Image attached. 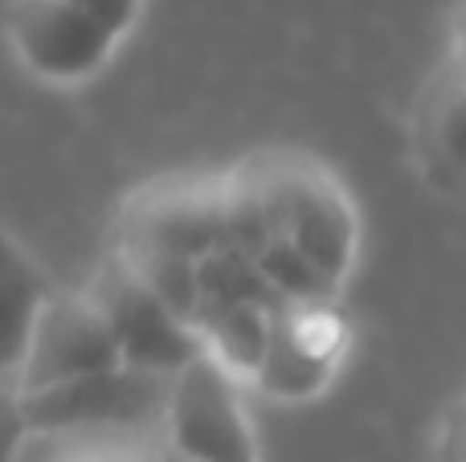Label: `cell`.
I'll use <instances>...</instances> for the list:
<instances>
[{
    "mask_svg": "<svg viewBox=\"0 0 466 462\" xmlns=\"http://www.w3.org/2000/svg\"><path fill=\"white\" fill-rule=\"evenodd\" d=\"M270 234L287 237L331 283L348 275L356 254V217L344 188L323 164L299 152H262L238 168Z\"/></svg>",
    "mask_w": 466,
    "mask_h": 462,
    "instance_id": "1",
    "label": "cell"
},
{
    "mask_svg": "<svg viewBox=\"0 0 466 462\" xmlns=\"http://www.w3.org/2000/svg\"><path fill=\"white\" fill-rule=\"evenodd\" d=\"M95 311L111 327V340L119 348V360L144 373L177 377L185 365H193L205 352V340L188 324H180L168 307L152 295V286L127 266L123 254L103 262L95 283L86 286Z\"/></svg>",
    "mask_w": 466,
    "mask_h": 462,
    "instance_id": "2",
    "label": "cell"
},
{
    "mask_svg": "<svg viewBox=\"0 0 466 462\" xmlns=\"http://www.w3.org/2000/svg\"><path fill=\"white\" fill-rule=\"evenodd\" d=\"M213 250H229L226 180H164L144 188L123 213V258L197 262Z\"/></svg>",
    "mask_w": 466,
    "mask_h": 462,
    "instance_id": "3",
    "label": "cell"
},
{
    "mask_svg": "<svg viewBox=\"0 0 466 462\" xmlns=\"http://www.w3.org/2000/svg\"><path fill=\"white\" fill-rule=\"evenodd\" d=\"M177 377L111 365L37 393H16L29 430H70V426H164Z\"/></svg>",
    "mask_w": 466,
    "mask_h": 462,
    "instance_id": "4",
    "label": "cell"
},
{
    "mask_svg": "<svg viewBox=\"0 0 466 462\" xmlns=\"http://www.w3.org/2000/svg\"><path fill=\"white\" fill-rule=\"evenodd\" d=\"M164 430L185 462H258L233 377L209 352L177 373Z\"/></svg>",
    "mask_w": 466,
    "mask_h": 462,
    "instance_id": "5",
    "label": "cell"
},
{
    "mask_svg": "<svg viewBox=\"0 0 466 462\" xmlns=\"http://www.w3.org/2000/svg\"><path fill=\"white\" fill-rule=\"evenodd\" d=\"M119 365V348L111 340V327L95 311L86 295H57L49 291L29 332V348L16 368V393H37L49 385L74 381V377L98 373Z\"/></svg>",
    "mask_w": 466,
    "mask_h": 462,
    "instance_id": "6",
    "label": "cell"
},
{
    "mask_svg": "<svg viewBox=\"0 0 466 462\" xmlns=\"http://www.w3.org/2000/svg\"><path fill=\"white\" fill-rule=\"evenodd\" d=\"M13 41L33 74L78 82L111 57L115 37L70 0H16Z\"/></svg>",
    "mask_w": 466,
    "mask_h": 462,
    "instance_id": "7",
    "label": "cell"
},
{
    "mask_svg": "<svg viewBox=\"0 0 466 462\" xmlns=\"http://www.w3.org/2000/svg\"><path fill=\"white\" fill-rule=\"evenodd\" d=\"M16 462H185L164 426H70L29 430Z\"/></svg>",
    "mask_w": 466,
    "mask_h": 462,
    "instance_id": "8",
    "label": "cell"
},
{
    "mask_svg": "<svg viewBox=\"0 0 466 462\" xmlns=\"http://www.w3.org/2000/svg\"><path fill=\"white\" fill-rule=\"evenodd\" d=\"M46 295V275L16 246V237L0 226V385L16 381V368L29 348L33 319H37Z\"/></svg>",
    "mask_w": 466,
    "mask_h": 462,
    "instance_id": "9",
    "label": "cell"
},
{
    "mask_svg": "<svg viewBox=\"0 0 466 462\" xmlns=\"http://www.w3.org/2000/svg\"><path fill=\"white\" fill-rule=\"evenodd\" d=\"M270 307L262 303H229L201 319L197 336L205 340V352L226 368L229 377H254L258 360L270 340Z\"/></svg>",
    "mask_w": 466,
    "mask_h": 462,
    "instance_id": "10",
    "label": "cell"
},
{
    "mask_svg": "<svg viewBox=\"0 0 466 462\" xmlns=\"http://www.w3.org/2000/svg\"><path fill=\"white\" fill-rule=\"evenodd\" d=\"M25 434V414H21V401H16L13 385H0V462H16V450H21Z\"/></svg>",
    "mask_w": 466,
    "mask_h": 462,
    "instance_id": "11",
    "label": "cell"
},
{
    "mask_svg": "<svg viewBox=\"0 0 466 462\" xmlns=\"http://www.w3.org/2000/svg\"><path fill=\"white\" fill-rule=\"evenodd\" d=\"M70 5H78L82 13H86L90 21L103 25L111 37H123L139 13V0H70Z\"/></svg>",
    "mask_w": 466,
    "mask_h": 462,
    "instance_id": "12",
    "label": "cell"
}]
</instances>
